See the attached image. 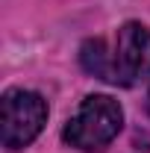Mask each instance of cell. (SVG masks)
Wrapping results in <instances>:
<instances>
[{"label": "cell", "instance_id": "cell-1", "mask_svg": "<svg viewBox=\"0 0 150 153\" xmlns=\"http://www.w3.org/2000/svg\"><path fill=\"white\" fill-rule=\"evenodd\" d=\"M124 127V109L109 94H88L65 127V141L76 150H100Z\"/></svg>", "mask_w": 150, "mask_h": 153}, {"label": "cell", "instance_id": "cell-2", "mask_svg": "<svg viewBox=\"0 0 150 153\" xmlns=\"http://www.w3.org/2000/svg\"><path fill=\"white\" fill-rule=\"evenodd\" d=\"M47 121L44 97L27 88H9L3 94V144L9 150L27 147Z\"/></svg>", "mask_w": 150, "mask_h": 153}, {"label": "cell", "instance_id": "cell-3", "mask_svg": "<svg viewBox=\"0 0 150 153\" xmlns=\"http://www.w3.org/2000/svg\"><path fill=\"white\" fill-rule=\"evenodd\" d=\"M115 62H118V74L124 85L150 76V30L144 24L130 21L118 30Z\"/></svg>", "mask_w": 150, "mask_h": 153}, {"label": "cell", "instance_id": "cell-4", "mask_svg": "<svg viewBox=\"0 0 150 153\" xmlns=\"http://www.w3.org/2000/svg\"><path fill=\"white\" fill-rule=\"evenodd\" d=\"M79 62L82 68L94 74L97 79H106V82H121V74H118V62H115V53H109L106 41L103 38H88L79 50ZM124 85V82H121Z\"/></svg>", "mask_w": 150, "mask_h": 153}, {"label": "cell", "instance_id": "cell-5", "mask_svg": "<svg viewBox=\"0 0 150 153\" xmlns=\"http://www.w3.org/2000/svg\"><path fill=\"white\" fill-rule=\"evenodd\" d=\"M147 112H150V94H147Z\"/></svg>", "mask_w": 150, "mask_h": 153}]
</instances>
